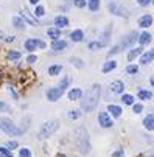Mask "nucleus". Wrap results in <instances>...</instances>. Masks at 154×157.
<instances>
[{"label": "nucleus", "instance_id": "obj_1", "mask_svg": "<svg viewBox=\"0 0 154 157\" xmlns=\"http://www.w3.org/2000/svg\"><path fill=\"white\" fill-rule=\"evenodd\" d=\"M100 97H101V86L100 84H94L87 89V92L84 95V98L81 100V109L84 112H92L95 110V107L100 103Z\"/></svg>", "mask_w": 154, "mask_h": 157}, {"label": "nucleus", "instance_id": "obj_2", "mask_svg": "<svg viewBox=\"0 0 154 157\" xmlns=\"http://www.w3.org/2000/svg\"><path fill=\"white\" fill-rule=\"evenodd\" d=\"M73 142H75V146L78 148V151L81 154H89L90 149H92V145H90V137H89V131H87L84 126H78L75 131H73Z\"/></svg>", "mask_w": 154, "mask_h": 157}, {"label": "nucleus", "instance_id": "obj_3", "mask_svg": "<svg viewBox=\"0 0 154 157\" xmlns=\"http://www.w3.org/2000/svg\"><path fill=\"white\" fill-rule=\"evenodd\" d=\"M69 86H70V78H69V76H64L58 87H53V89H48V90H47V98H48V101H53V103L58 101V100L62 97V94L67 90Z\"/></svg>", "mask_w": 154, "mask_h": 157}, {"label": "nucleus", "instance_id": "obj_4", "mask_svg": "<svg viewBox=\"0 0 154 157\" xmlns=\"http://www.w3.org/2000/svg\"><path fill=\"white\" fill-rule=\"evenodd\" d=\"M137 37H139V34H137L136 31H131L129 34H126V36L120 40L118 45H115L112 50H109L107 56H112V55H115V53H118V52H121V50H125V48L133 47L134 44H136V40H137Z\"/></svg>", "mask_w": 154, "mask_h": 157}, {"label": "nucleus", "instance_id": "obj_5", "mask_svg": "<svg viewBox=\"0 0 154 157\" xmlns=\"http://www.w3.org/2000/svg\"><path fill=\"white\" fill-rule=\"evenodd\" d=\"M58 129H59V121L58 120H48V121H45V123L40 126V129H39V139L44 140V139L53 136Z\"/></svg>", "mask_w": 154, "mask_h": 157}, {"label": "nucleus", "instance_id": "obj_6", "mask_svg": "<svg viewBox=\"0 0 154 157\" xmlns=\"http://www.w3.org/2000/svg\"><path fill=\"white\" fill-rule=\"evenodd\" d=\"M0 129H3L8 136H13V137H17V136H20L22 132V129H19L10 118H5V117H2L0 118Z\"/></svg>", "mask_w": 154, "mask_h": 157}, {"label": "nucleus", "instance_id": "obj_7", "mask_svg": "<svg viewBox=\"0 0 154 157\" xmlns=\"http://www.w3.org/2000/svg\"><path fill=\"white\" fill-rule=\"evenodd\" d=\"M107 8L114 16H120V17H128L129 16V11L125 6H121L120 3H117V2H111L107 5Z\"/></svg>", "mask_w": 154, "mask_h": 157}, {"label": "nucleus", "instance_id": "obj_8", "mask_svg": "<svg viewBox=\"0 0 154 157\" xmlns=\"http://www.w3.org/2000/svg\"><path fill=\"white\" fill-rule=\"evenodd\" d=\"M36 48H45V42H44V40H39V39H34V37L25 40V50L34 52Z\"/></svg>", "mask_w": 154, "mask_h": 157}, {"label": "nucleus", "instance_id": "obj_9", "mask_svg": "<svg viewBox=\"0 0 154 157\" xmlns=\"http://www.w3.org/2000/svg\"><path fill=\"white\" fill-rule=\"evenodd\" d=\"M98 123L101 128H112L114 126V121L111 118V115L107 112H100L98 114Z\"/></svg>", "mask_w": 154, "mask_h": 157}, {"label": "nucleus", "instance_id": "obj_10", "mask_svg": "<svg viewBox=\"0 0 154 157\" xmlns=\"http://www.w3.org/2000/svg\"><path fill=\"white\" fill-rule=\"evenodd\" d=\"M109 89H111V92H114V94H123V90H125V82H123V81H114V82H111Z\"/></svg>", "mask_w": 154, "mask_h": 157}, {"label": "nucleus", "instance_id": "obj_11", "mask_svg": "<svg viewBox=\"0 0 154 157\" xmlns=\"http://www.w3.org/2000/svg\"><path fill=\"white\" fill-rule=\"evenodd\" d=\"M65 48H67V42L62 39H55L52 44V50H55V52H62Z\"/></svg>", "mask_w": 154, "mask_h": 157}, {"label": "nucleus", "instance_id": "obj_12", "mask_svg": "<svg viewBox=\"0 0 154 157\" xmlns=\"http://www.w3.org/2000/svg\"><path fill=\"white\" fill-rule=\"evenodd\" d=\"M81 97H83V90H81V89L75 87V89H70V90H69V100L70 101H78V100H81Z\"/></svg>", "mask_w": 154, "mask_h": 157}, {"label": "nucleus", "instance_id": "obj_13", "mask_svg": "<svg viewBox=\"0 0 154 157\" xmlns=\"http://www.w3.org/2000/svg\"><path fill=\"white\" fill-rule=\"evenodd\" d=\"M139 25H140L142 28H148V27H151V25H152V16H149V14L142 16V17L139 19Z\"/></svg>", "mask_w": 154, "mask_h": 157}, {"label": "nucleus", "instance_id": "obj_14", "mask_svg": "<svg viewBox=\"0 0 154 157\" xmlns=\"http://www.w3.org/2000/svg\"><path fill=\"white\" fill-rule=\"evenodd\" d=\"M20 16H22V19H25V20L28 22L30 25H33V27H37V25H39V22H37V20H36L33 16H30V13H28L27 10L20 11Z\"/></svg>", "mask_w": 154, "mask_h": 157}, {"label": "nucleus", "instance_id": "obj_15", "mask_svg": "<svg viewBox=\"0 0 154 157\" xmlns=\"http://www.w3.org/2000/svg\"><path fill=\"white\" fill-rule=\"evenodd\" d=\"M69 25V19L65 17V16H58L55 17V27L56 28H65Z\"/></svg>", "mask_w": 154, "mask_h": 157}, {"label": "nucleus", "instance_id": "obj_16", "mask_svg": "<svg viewBox=\"0 0 154 157\" xmlns=\"http://www.w3.org/2000/svg\"><path fill=\"white\" fill-rule=\"evenodd\" d=\"M13 25H14L17 30H24V28L27 27L25 20L22 19V16H14V17H13Z\"/></svg>", "mask_w": 154, "mask_h": 157}, {"label": "nucleus", "instance_id": "obj_17", "mask_svg": "<svg viewBox=\"0 0 154 157\" xmlns=\"http://www.w3.org/2000/svg\"><path fill=\"white\" fill-rule=\"evenodd\" d=\"M152 58H154V53H152V50H148V52L142 53V56H140V62L146 65V64L152 62Z\"/></svg>", "mask_w": 154, "mask_h": 157}, {"label": "nucleus", "instance_id": "obj_18", "mask_svg": "<svg viewBox=\"0 0 154 157\" xmlns=\"http://www.w3.org/2000/svg\"><path fill=\"white\" fill-rule=\"evenodd\" d=\"M107 110L111 112V115L115 117V118L120 117V115H121V112H123L121 107H120V106H115V104H109V106H107Z\"/></svg>", "mask_w": 154, "mask_h": 157}, {"label": "nucleus", "instance_id": "obj_19", "mask_svg": "<svg viewBox=\"0 0 154 157\" xmlns=\"http://www.w3.org/2000/svg\"><path fill=\"white\" fill-rule=\"evenodd\" d=\"M143 53V48L142 47H137V48H133L129 53H128V61H134L136 58H139L140 55Z\"/></svg>", "mask_w": 154, "mask_h": 157}, {"label": "nucleus", "instance_id": "obj_20", "mask_svg": "<svg viewBox=\"0 0 154 157\" xmlns=\"http://www.w3.org/2000/svg\"><path fill=\"white\" fill-rule=\"evenodd\" d=\"M137 40L142 44V45H146V44H149V42H151V34H149L148 31H143L142 34H139Z\"/></svg>", "mask_w": 154, "mask_h": 157}, {"label": "nucleus", "instance_id": "obj_21", "mask_svg": "<svg viewBox=\"0 0 154 157\" xmlns=\"http://www.w3.org/2000/svg\"><path fill=\"white\" fill-rule=\"evenodd\" d=\"M143 126H145L148 131H152V129H154V115H152V114H149V115L143 120Z\"/></svg>", "mask_w": 154, "mask_h": 157}, {"label": "nucleus", "instance_id": "obj_22", "mask_svg": "<svg viewBox=\"0 0 154 157\" xmlns=\"http://www.w3.org/2000/svg\"><path fill=\"white\" fill-rule=\"evenodd\" d=\"M115 67H117V62H115V61H107V62H104V65H103V73L112 72Z\"/></svg>", "mask_w": 154, "mask_h": 157}, {"label": "nucleus", "instance_id": "obj_23", "mask_svg": "<svg viewBox=\"0 0 154 157\" xmlns=\"http://www.w3.org/2000/svg\"><path fill=\"white\" fill-rule=\"evenodd\" d=\"M70 37H72V40H73V42H81V40H83V37H84V33H83L81 30H75V31H72Z\"/></svg>", "mask_w": 154, "mask_h": 157}, {"label": "nucleus", "instance_id": "obj_24", "mask_svg": "<svg viewBox=\"0 0 154 157\" xmlns=\"http://www.w3.org/2000/svg\"><path fill=\"white\" fill-rule=\"evenodd\" d=\"M104 45H106V44H104L103 40H94V42L89 44V50L95 52V50H98V48H103Z\"/></svg>", "mask_w": 154, "mask_h": 157}, {"label": "nucleus", "instance_id": "obj_25", "mask_svg": "<svg viewBox=\"0 0 154 157\" xmlns=\"http://www.w3.org/2000/svg\"><path fill=\"white\" fill-rule=\"evenodd\" d=\"M47 36L55 40V39H59V37H61V31H59V28H48Z\"/></svg>", "mask_w": 154, "mask_h": 157}, {"label": "nucleus", "instance_id": "obj_26", "mask_svg": "<svg viewBox=\"0 0 154 157\" xmlns=\"http://www.w3.org/2000/svg\"><path fill=\"white\" fill-rule=\"evenodd\" d=\"M62 72V65H52V67H48V75H52V76H56V75H59Z\"/></svg>", "mask_w": 154, "mask_h": 157}, {"label": "nucleus", "instance_id": "obj_27", "mask_svg": "<svg viewBox=\"0 0 154 157\" xmlns=\"http://www.w3.org/2000/svg\"><path fill=\"white\" fill-rule=\"evenodd\" d=\"M87 8H89L90 11H98L100 0H89V2H87Z\"/></svg>", "mask_w": 154, "mask_h": 157}, {"label": "nucleus", "instance_id": "obj_28", "mask_svg": "<svg viewBox=\"0 0 154 157\" xmlns=\"http://www.w3.org/2000/svg\"><path fill=\"white\" fill-rule=\"evenodd\" d=\"M45 16V8L40 6V5H36L34 8V17H44Z\"/></svg>", "mask_w": 154, "mask_h": 157}, {"label": "nucleus", "instance_id": "obj_29", "mask_svg": "<svg viewBox=\"0 0 154 157\" xmlns=\"http://www.w3.org/2000/svg\"><path fill=\"white\" fill-rule=\"evenodd\" d=\"M139 98L140 100H151L152 98V94L149 90H139Z\"/></svg>", "mask_w": 154, "mask_h": 157}, {"label": "nucleus", "instance_id": "obj_30", "mask_svg": "<svg viewBox=\"0 0 154 157\" xmlns=\"http://www.w3.org/2000/svg\"><path fill=\"white\" fill-rule=\"evenodd\" d=\"M121 101H123L125 104H133V103H134V97H133V95H129V94H123Z\"/></svg>", "mask_w": 154, "mask_h": 157}, {"label": "nucleus", "instance_id": "obj_31", "mask_svg": "<svg viewBox=\"0 0 154 157\" xmlns=\"http://www.w3.org/2000/svg\"><path fill=\"white\" fill-rule=\"evenodd\" d=\"M126 72H128L129 75H137V73H139V67L134 65V64H131V65L126 67Z\"/></svg>", "mask_w": 154, "mask_h": 157}, {"label": "nucleus", "instance_id": "obj_32", "mask_svg": "<svg viewBox=\"0 0 154 157\" xmlns=\"http://www.w3.org/2000/svg\"><path fill=\"white\" fill-rule=\"evenodd\" d=\"M19 157H31V151L28 148H22L19 149Z\"/></svg>", "mask_w": 154, "mask_h": 157}, {"label": "nucleus", "instance_id": "obj_33", "mask_svg": "<svg viewBox=\"0 0 154 157\" xmlns=\"http://www.w3.org/2000/svg\"><path fill=\"white\" fill-rule=\"evenodd\" d=\"M0 155H2V157H13V152H11L8 148L0 146Z\"/></svg>", "mask_w": 154, "mask_h": 157}, {"label": "nucleus", "instance_id": "obj_34", "mask_svg": "<svg viewBox=\"0 0 154 157\" xmlns=\"http://www.w3.org/2000/svg\"><path fill=\"white\" fill-rule=\"evenodd\" d=\"M79 115H81L79 110H69V114H67V117H69L70 120H76Z\"/></svg>", "mask_w": 154, "mask_h": 157}, {"label": "nucleus", "instance_id": "obj_35", "mask_svg": "<svg viewBox=\"0 0 154 157\" xmlns=\"http://www.w3.org/2000/svg\"><path fill=\"white\" fill-rule=\"evenodd\" d=\"M8 58H10L11 61H17V59H20V53H19V52H10V53H8Z\"/></svg>", "mask_w": 154, "mask_h": 157}, {"label": "nucleus", "instance_id": "obj_36", "mask_svg": "<svg viewBox=\"0 0 154 157\" xmlns=\"http://www.w3.org/2000/svg\"><path fill=\"white\" fill-rule=\"evenodd\" d=\"M72 64L76 65L78 69H83V67H84V64H83V61H81L79 58H72Z\"/></svg>", "mask_w": 154, "mask_h": 157}, {"label": "nucleus", "instance_id": "obj_37", "mask_svg": "<svg viewBox=\"0 0 154 157\" xmlns=\"http://www.w3.org/2000/svg\"><path fill=\"white\" fill-rule=\"evenodd\" d=\"M6 89H8V92H10V94L13 95V98H14V100H17V98H19V95H17V92L14 90V87H13L11 84H8V86H6Z\"/></svg>", "mask_w": 154, "mask_h": 157}, {"label": "nucleus", "instance_id": "obj_38", "mask_svg": "<svg viewBox=\"0 0 154 157\" xmlns=\"http://www.w3.org/2000/svg\"><path fill=\"white\" fill-rule=\"evenodd\" d=\"M133 110L136 112V114H140V112L143 110V106H142L140 103H137V104H136V103H133Z\"/></svg>", "mask_w": 154, "mask_h": 157}, {"label": "nucleus", "instance_id": "obj_39", "mask_svg": "<svg viewBox=\"0 0 154 157\" xmlns=\"http://www.w3.org/2000/svg\"><path fill=\"white\" fill-rule=\"evenodd\" d=\"M73 5L76 8H84L87 3H86V0H73Z\"/></svg>", "mask_w": 154, "mask_h": 157}, {"label": "nucleus", "instance_id": "obj_40", "mask_svg": "<svg viewBox=\"0 0 154 157\" xmlns=\"http://www.w3.org/2000/svg\"><path fill=\"white\" fill-rule=\"evenodd\" d=\"M10 110H11V107H10L6 103L0 101V112H10Z\"/></svg>", "mask_w": 154, "mask_h": 157}, {"label": "nucleus", "instance_id": "obj_41", "mask_svg": "<svg viewBox=\"0 0 154 157\" xmlns=\"http://www.w3.org/2000/svg\"><path fill=\"white\" fill-rule=\"evenodd\" d=\"M17 146H19V143H17L16 140H13V142H8V143H6V148H8L10 151H13V149H16Z\"/></svg>", "mask_w": 154, "mask_h": 157}, {"label": "nucleus", "instance_id": "obj_42", "mask_svg": "<svg viewBox=\"0 0 154 157\" xmlns=\"http://www.w3.org/2000/svg\"><path fill=\"white\" fill-rule=\"evenodd\" d=\"M112 157H125V151H123V149H117V151L112 154Z\"/></svg>", "mask_w": 154, "mask_h": 157}, {"label": "nucleus", "instance_id": "obj_43", "mask_svg": "<svg viewBox=\"0 0 154 157\" xmlns=\"http://www.w3.org/2000/svg\"><path fill=\"white\" fill-rule=\"evenodd\" d=\"M36 61H37V58H36L34 55H30V56L27 58V62H28V64H34Z\"/></svg>", "mask_w": 154, "mask_h": 157}, {"label": "nucleus", "instance_id": "obj_44", "mask_svg": "<svg viewBox=\"0 0 154 157\" xmlns=\"http://www.w3.org/2000/svg\"><path fill=\"white\" fill-rule=\"evenodd\" d=\"M137 3H139L140 6H148V5L151 3V0H137Z\"/></svg>", "mask_w": 154, "mask_h": 157}, {"label": "nucleus", "instance_id": "obj_45", "mask_svg": "<svg viewBox=\"0 0 154 157\" xmlns=\"http://www.w3.org/2000/svg\"><path fill=\"white\" fill-rule=\"evenodd\" d=\"M14 39H16L14 36H6V39H5V40H6V42H14Z\"/></svg>", "mask_w": 154, "mask_h": 157}, {"label": "nucleus", "instance_id": "obj_46", "mask_svg": "<svg viewBox=\"0 0 154 157\" xmlns=\"http://www.w3.org/2000/svg\"><path fill=\"white\" fill-rule=\"evenodd\" d=\"M28 2H30L31 5H37V3H39V0H28Z\"/></svg>", "mask_w": 154, "mask_h": 157}, {"label": "nucleus", "instance_id": "obj_47", "mask_svg": "<svg viewBox=\"0 0 154 157\" xmlns=\"http://www.w3.org/2000/svg\"><path fill=\"white\" fill-rule=\"evenodd\" d=\"M0 81H2V73H0Z\"/></svg>", "mask_w": 154, "mask_h": 157}, {"label": "nucleus", "instance_id": "obj_48", "mask_svg": "<svg viewBox=\"0 0 154 157\" xmlns=\"http://www.w3.org/2000/svg\"><path fill=\"white\" fill-rule=\"evenodd\" d=\"M149 157H152V155H149Z\"/></svg>", "mask_w": 154, "mask_h": 157}]
</instances>
